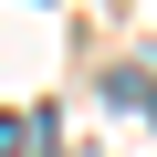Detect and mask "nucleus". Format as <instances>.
<instances>
[{
  "label": "nucleus",
  "instance_id": "nucleus-1",
  "mask_svg": "<svg viewBox=\"0 0 157 157\" xmlns=\"http://www.w3.org/2000/svg\"><path fill=\"white\" fill-rule=\"evenodd\" d=\"M105 94H115V105H136V126H157V73L115 63V73H105Z\"/></svg>",
  "mask_w": 157,
  "mask_h": 157
},
{
  "label": "nucleus",
  "instance_id": "nucleus-2",
  "mask_svg": "<svg viewBox=\"0 0 157 157\" xmlns=\"http://www.w3.org/2000/svg\"><path fill=\"white\" fill-rule=\"evenodd\" d=\"M32 136H42L32 115H0V157H32Z\"/></svg>",
  "mask_w": 157,
  "mask_h": 157
}]
</instances>
